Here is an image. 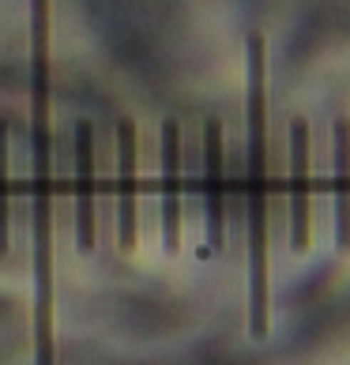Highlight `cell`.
Wrapping results in <instances>:
<instances>
[{"mask_svg":"<svg viewBox=\"0 0 350 365\" xmlns=\"http://www.w3.org/2000/svg\"><path fill=\"white\" fill-rule=\"evenodd\" d=\"M163 245L177 252L181 245V125H163Z\"/></svg>","mask_w":350,"mask_h":365,"instance_id":"52a82bcc","label":"cell"},{"mask_svg":"<svg viewBox=\"0 0 350 365\" xmlns=\"http://www.w3.org/2000/svg\"><path fill=\"white\" fill-rule=\"evenodd\" d=\"M204 204H207V249L219 252L226 241V200H222V125L204 120Z\"/></svg>","mask_w":350,"mask_h":365,"instance_id":"5b68a950","label":"cell"},{"mask_svg":"<svg viewBox=\"0 0 350 365\" xmlns=\"http://www.w3.org/2000/svg\"><path fill=\"white\" fill-rule=\"evenodd\" d=\"M98 181H94V128L91 120L76 125V237L79 249L94 252L98 245Z\"/></svg>","mask_w":350,"mask_h":365,"instance_id":"277c9868","label":"cell"},{"mask_svg":"<svg viewBox=\"0 0 350 365\" xmlns=\"http://www.w3.org/2000/svg\"><path fill=\"white\" fill-rule=\"evenodd\" d=\"M8 207H11V188H8V128L0 125V256L8 252Z\"/></svg>","mask_w":350,"mask_h":365,"instance_id":"9c48e42d","label":"cell"},{"mask_svg":"<svg viewBox=\"0 0 350 365\" xmlns=\"http://www.w3.org/2000/svg\"><path fill=\"white\" fill-rule=\"evenodd\" d=\"M245 173H249V328L267 331V57L264 38H245Z\"/></svg>","mask_w":350,"mask_h":365,"instance_id":"7a4b0ae2","label":"cell"},{"mask_svg":"<svg viewBox=\"0 0 350 365\" xmlns=\"http://www.w3.org/2000/svg\"><path fill=\"white\" fill-rule=\"evenodd\" d=\"M331 155H335V245L350 252V120L339 117L331 125Z\"/></svg>","mask_w":350,"mask_h":365,"instance_id":"ba28073f","label":"cell"},{"mask_svg":"<svg viewBox=\"0 0 350 365\" xmlns=\"http://www.w3.org/2000/svg\"><path fill=\"white\" fill-rule=\"evenodd\" d=\"M136 120H117V245L120 252L136 249Z\"/></svg>","mask_w":350,"mask_h":365,"instance_id":"3957f363","label":"cell"},{"mask_svg":"<svg viewBox=\"0 0 350 365\" xmlns=\"http://www.w3.org/2000/svg\"><path fill=\"white\" fill-rule=\"evenodd\" d=\"M290 181H294V215H290V241L294 249H309V219H313V185H309V125L290 120Z\"/></svg>","mask_w":350,"mask_h":365,"instance_id":"8992f818","label":"cell"},{"mask_svg":"<svg viewBox=\"0 0 350 365\" xmlns=\"http://www.w3.org/2000/svg\"><path fill=\"white\" fill-rule=\"evenodd\" d=\"M31 226H34V365H53V106H49V0H31Z\"/></svg>","mask_w":350,"mask_h":365,"instance_id":"6da1fadb","label":"cell"}]
</instances>
